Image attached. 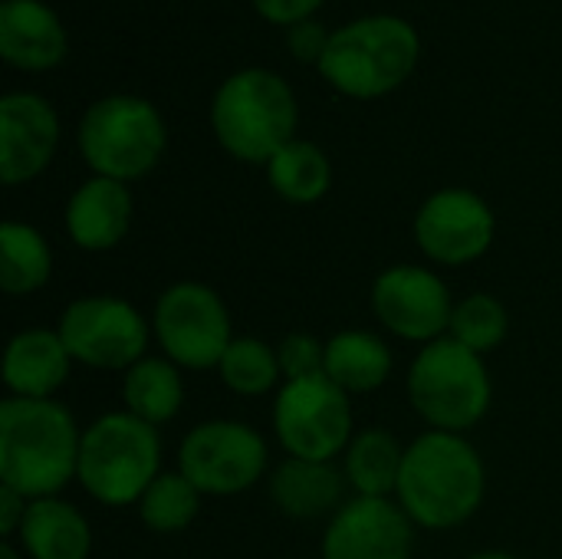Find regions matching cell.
Segmentation results:
<instances>
[{
    "label": "cell",
    "instance_id": "7402d4cb",
    "mask_svg": "<svg viewBox=\"0 0 562 559\" xmlns=\"http://www.w3.org/2000/svg\"><path fill=\"white\" fill-rule=\"evenodd\" d=\"M402 461L405 445L392 432L366 428L349 441L342 455V474L356 497H395Z\"/></svg>",
    "mask_w": 562,
    "mask_h": 559
},
{
    "label": "cell",
    "instance_id": "277c9868",
    "mask_svg": "<svg viewBox=\"0 0 562 559\" xmlns=\"http://www.w3.org/2000/svg\"><path fill=\"white\" fill-rule=\"evenodd\" d=\"M405 392L415 415L431 432L451 435H468L477 428L494 402V382L484 356L451 336H441L415 353L405 376Z\"/></svg>",
    "mask_w": 562,
    "mask_h": 559
},
{
    "label": "cell",
    "instance_id": "2e32d148",
    "mask_svg": "<svg viewBox=\"0 0 562 559\" xmlns=\"http://www.w3.org/2000/svg\"><path fill=\"white\" fill-rule=\"evenodd\" d=\"M72 369V356L56 329L30 326L10 336L3 349L0 379L16 399H53Z\"/></svg>",
    "mask_w": 562,
    "mask_h": 559
},
{
    "label": "cell",
    "instance_id": "ac0fdd59",
    "mask_svg": "<svg viewBox=\"0 0 562 559\" xmlns=\"http://www.w3.org/2000/svg\"><path fill=\"white\" fill-rule=\"evenodd\" d=\"M273 507L290 521H316L333 517L346 497V474L336 461H303L286 458L267 481Z\"/></svg>",
    "mask_w": 562,
    "mask_h": 559
},
{
    "label": "cell",
    "instance_id": "8fae6325",
    "mask_svg": "<svg viewBox=\"0 0 562 559\" xmlns=\"http://www.w3.org/2000/svg\"><path fill=\"white\" fill-rule=\"evenodd\" d=\"M270 465L267 441L257 428L234 418L194 425L178 448V471L204 497H234L263 481Z\"/></svg>",
    "mask_w": 562,
    "mask_h": 559
},
{
    "label": "cell",
    "instance_id": "1f68e13d",
    "mask_svg": "<svg viewBox=\"0 0 562 559\" xmlns=\"http://www.w3.org/2000/svg\"><path fill=\"white\" fill-rule=\"evenodd\" d=\"M26 511H30V497H23L13 488H3L0 484V537L3 540H13L16 537Z\"/></svg>",
    "mask_w": 562,
    "mask_h": 559
},
{
    "label": "cell",
    "instance_id": "ffe728a7",
    "mask_svg": "<svg viewBox=\"0 0 562 559\" xmlns=\"http://www.w3.org/2000/svg\"><path fill=\"white\" fill-rule=\"evenodd\" d=\"M0 53L20 69H49L66 56V33L49 7L7 0L0 7Z\"/></svg>",
    "mask_w": 562,
    "mask_h": 559
},
{
    "label": "cell",
    "instance_id": "44dd1931",
    "mask_svg": "<svg viewBox=\"0 0 562 559\" xmlns=\"http://www.w3.org/2000/svg\"><path fill=\"white\" fill-rule=\"evenodd\" d=\"M395 369V356L379 333L369 329H342L326 339V366L323 372L346 392V395H369L379 392Z\"/></svg>",
    "mask_w": 562,
    "mask_h": 559
},
{
    "label": "cell",
    "instance_id": "4fadbf2b",
    "mask_svg": "<svg viewBox=\"0 0 562 559\" xmlns=\"http://www.w3.org/2000/svg\"><path fill=\"white\" fill-rule=\"evenodd\" d=\"M497 237L491 204L468 188L435 191L415 214V244L438 267H468L481 260Z\"/></svg>",
    "mask_w": 562,
    "mask_h": 559
},
{
    "label": "cell",
    "instance_id": "cb8c5ba5",
    "mask_svg": "<svg viewBox=\"0 0 562 559\" xmlns=\"http://www.w3.org/2000/svg\"><path fill=\"white\" fill-rule=\"evenodd\" d=\"M53 277V250L46 237L23 221L0 227V287L7 297H30Z\"/></svg>",
    "mask_w": 562,
    "mask_h": 559
},
{
    "label": "cell",
    "instance_id": "d6986e66",
    "mask_svg": "<svg viewBox=\"0 0 562 559\" xmlns=\"http://www.w3.org/2000/svg\"><path fill=\"white\" fill-rule=\"evenodd\" d=\"M26 559H89L92 527L79 507L63 497L30 501V511L13 537Z\"/></svg>",
    "mask_w": 562,
    "mask_h": 559
},
{
    "label": "cell",
    "instance_id": "5bb4252c",
    "mask_svg": "<svg viewBox=\"0 0 562 559\" xmlns=\"http://www.w3.org/2000/svg\"><path fill=\"white\" fill-rule=\"evenodd\" d=\"M415 524L392 497H349L323 530V559H412Z\"/></svg>",
    "mask_w": 562,
    "mask_h": 559
},
{
    "label": "cell",
    "instance_id": "5b68a950",
    "mask_svg": "<svg viewBox=\"0 0 562 559\" xmlns=\"http://www.w3.org/2000/svg\"><path fill=\"white\" fill-rule=\"evenodd\" d=\"M211 125L224 152L240 161L263 165L286 142H293V89L277 72L244 69L217 89L211 105Z\"/></svg>",
    "mask_w": 562,
    "mask_h": 559
},
{
    "label": "cell",
    "instance_id": "836d02e7",
    "mask_svg": "<svg viewBox=\"0 0 562 559\" xmlns=\"http://www.w3.org/2000/svg\"><path fill=\"white\" fill-rule=\"evenodd\" d=\"M464 559H517L514 554H507V550H481V554H471V557Z\"/></svg>",
    "mask_w": 562,
    "mask_h": 559
},
{
    "label": "cell",
    "instance_id": "6da1fadb",
    "mask_svg": "<svg viewBox=\"0 0 562 559\" xmlns=\"http://www.w3.org/2000/svg\"><path fill=\"white\" fill-rule=\"evenodd\" d=\"M487 494V468L464 435L425 432L405 445L395 501L422 530H454L468 524Z\"/></svg>",
    "mask_w": 562,
    "mask_h": 559
},
{
    "label": "cell",
    "instance_id": "3957f363",
    "mask_svg": "<svg viewBox=\"0 0 562 559\" xmlns=\"http://www.w3.org/2000/svg\"><path fill=\"white\" fill-rule=\"evenodd\" d=\"M161 474V435L155 425L122 412H105L82 428L79 488L102 507L122 511L142 501Z\"/></svg>",
    "mask_w": 562,
    "mask_h": 559
},
{
    "label": "cell",
    "instance_id": "83f0119b",
    "mask_svg": "<svg viewBox=\"0 0 562 559\" xmlns=\"http://www.w3.org/2000/svg\"><path fill=\"white\" fill-rule=\"evenodd\" d=\"M507 333H510V316H507V306L494 293L477 290L454 303L448 336L458 339L461 346H468L471 353L487 356V353L501 349Z\"/></svg>",
    "mask_w": 562,
    "mask_h": 559
},
{
    "label": "cell",
    "instance_id": "e0dca14e",
    "mask_svg": "<svg viewBox=\"0 0 562 559\" xmlns=\"http://www.w3.org/2000/svg\"><path fill=\"white\" fill-rule=\"evenodd\" d=\"M132 227V194L122 181L89 178L66 204V234L86 254L115 250Z\"/></svg>",
    "mask_w": 562,
    "mask_h": 559
},
{
    "label": "cell",
    "instance_id": "7a4b0ae2",
    "mask_svg": "<svg viewBox=\"0 0 562 559\" xmlns=\"http://www.w3.org/2000/svg\"><path fill=\"white\" fill-rule=\"evenodd\" d=\"M82 432L66 405L56 399L0 402V484L40 501L59 497L79 471Z\"/></svg>",
    "mask_w": 562,
    "mask_h": 559
},
{
    "label": "cell",
    "instance_id": "d4e9b609",
    "mask_svg": "<svg viewBox=\"0 0 562 559\" xmlns=\"http://www.w3.org/2000/svg\"><path fill=\"white\" fill-rule=\"evenodd\" d=\"M267 178H270V188L283 201L313 204L329 191L333 168H329V158L323 155V148H316L313 142L293 138L267 161Z\"/></svg>",
    "mask_w": 562,
    "mask_h": 559
},
{
    "label": "cell",
    "instance_id": "f1b7e54d",
    "mask_svg": "<svg viewBox=\"0 0 562 559\" xmlns=\"http://www.w3.org/2000/svg\"><path fill=\"white\" fill-rule=\"evenodd\" d=\"M277 359H280L283 382L310 379L319 376L326 366V343L310 333H290L277 343Z\"/></svg>",
    "mask_w": 562,
    "mask_h": 559
},
{
    "label": "cell",
    "instance_id": "8992f818",
    "mask_svg": "<svg viewBox=\"0 0 562 559\" xmlns=\"http://www.w3.org/2000/svg\"><path fill=\"white\" fill-rule=\"evenodd\" d=\"M418 63V33L398 16H366L329 36L319 72L346 96L375 99L408 79Z\"/></svg>",
    "mask_w": 562,
    "mask_h": 559
},
{
    "label": "cell",
    "instance_id": "ba28073f",
    "mask_svg": "<svg viewBox=\"0 0 562 559\" xmlns=\"http://www.w3.org/2000/svg\"><path fill=\"white\" fill-rule=\"evenodd\" d=\"M151 336L178 369H217L221 356L234 343L231 310L214 287L201 280H178L155 300Z\"/></svg>",
    "mask_w": 562,
    "mask_h": 559
},
{
    "label": "cell",
    "instance_id": "7c38bea8",
    "mask_svg": "<svg viewBox=\"0 0 562 559\" xmlns=\"http://www.w3.org/2000/svg\"><path fill=\"white\" fill-rule=\"evenodd\" d=\"M369 303L375 320L395 339L428 346L448 336L458 300L435 270L418 264H395L375 277Z\"/></svg>",
    "mask_w": 562,
    "mask_h": 559
},
{
    "label": "cell",
    "instance_id": "4dcf8cb0",
    "mask_svg": "<svg viewBox=\"0 0 562 559\" xmlns=\"http://www.w3.org/2000/svg\"><path fill=\"white\" fill-rule=\"evenodd\" d=\"M254 3L267 20L293 26V23H303L323 0H254Z\"/></svg>",
    "mask_w": 562,
    "mask_h": 559
},
{
    "label": "cell",
    "instance_id": "30bf717a",
    "mask_svg": "<svg viewBox=\"0 0 562 559\" xmlns=\"http://www.w3.org/2000/svg\"><path fill=\"white\" fill-rule=\"evenodd\" d=\"M72 362L99 372H128L145 359L151 339V320H145L128 300L112 293L76 297L56 323Z\"/></svg>",
    "mask_w": 562,
    "mask_h": 559
},
{
    "label": "cell",
    "instance_id": "4316f807",
    "mask_svg": "<svg viewBox=\"0 0 562 559\" xmlns=\"http://www.w3.org/2000/svg\"><path fill=\"white\" fill-rule=\"evenodd\" d=\"M217 376L234 395L260 399V395L273 392L277 382L283 379L277 346H270L257 336H234V343L227 346V353L217 362Z\"/></svg>",
    "mask_w": 562,
    "mask_h": 559
},
{
    "label": "cell",
    "instance_id": "52a82bcc",
    "mask_svg": "<svg viewBox=\"0 0 562 559\" xmlns=\"http://www.w3.org/2000/svg\"><path fill=\"white\" fill-rule=\"evenodd\" d=\"M79 152L99 178L135 181L148 175L165 152V122L138 96H109L89 105L79 125Z\"/></svg>",
    "mask_w": 562,
    "mask_h": 559
},
{
    "label": "cell",
    "instance_id": "f546056e",
    "mask_svg": "<svg viewBox=\"0 0 562 559\" xmlns=\"http://www.w3.org/2000/svg\"><path fill=\"white\" fill-rule=\"evenodd\" d=\"M286 46H290L300 59L310 63V59H323V53H326V46H329V36H326V30H323L319 23L303 20V23H293V26H290Z\"/></svg>",
    "mask_w": 562,
    "mask_h": 559
},
{
    "label": "cell",
    "instance_id": "9c48e42d",
    "mask_svg": "<svg viewBox=\"0 0 562 559\" xmlns=\"http://www.w3.org/2000/svg\"><path fill=\"white\" fill-rule=\"evenodd\" d=\"M273 435L286 458H342L349 441L356 438L349 395L326 372L283 382V389L273 399Z\"/></svg>",
    "mask_w": 562,
    "mask_h": 559
},
{
    "label": "cell",
    "instance_id": "484cf974",
    "mask_svg": "<svg viewBox=\"0 0 562 559\" xmlns=\"http://www.w3.org/2000/svg\"><path fill=\"white\" fill-rule=\"evenodd\" d=\"M201 491L181 474V471H161L148 491L142 494L138 507V521L145 530L171 537V534H184L198 514H201Z\"/></svg>",
    "mask_w": 562,
    "mask_h": 559
},
{
    "label": "cell",
    "instance_id": "9a60e30c",
    "mask_svg": "<svg viewBox=\"0 0 562 559\" xmlns=\"http://www.w3.org/2000/svg\"><path fill=\"white\" fill-rule=\"evenodd\" d=\"M59 119L43 96L10 92L0 99V178L23 185L36 178L56 152Z\"/></svg>",
    "mask_w": 562,
    "mask_h": 559
},
{
    "label": "cell",
    "instance_id": "603a6c76",
    "mask_svg": "<svg viewBox=\"0 0 562 559\" xmlns=\"http://www.w3.org/2000/svg\"><path fill=\"white\" fill-rule=\"evenodd\" d=\"M122 405L128 415L148 425H168L184 405L181 369L165 356H145L128 372H122Z\"/></svg>",
    "mask_w": 562,
    "mask_h": 559
},
{
    "label": "cell",
    "instance_id": "d6a6232c",
    "mask_svg": "<svg viewBox=\"0 0 562 559\" xmlns=\"http://www.w3.org/2000/svg\"><path fill=\"white\" fill-rule=\"evenodd\" d=\"M0 559H26V557H23V550H20L13 540H3V544H0Z\"/></svg>",
    "mask_w": 562,
    "mask_h": 559
}]
</instances>
